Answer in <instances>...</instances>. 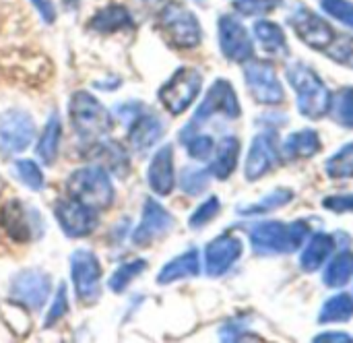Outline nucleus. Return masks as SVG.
Returning a JSON list of instances; mask_svg holds the SVG:
<instances>
[{"label": "nucleus", "mask_w": 353, "mask_h": 343, "mask_svg": "<svg viewBox=\"0 0 353 343\" xmlns=\"http://www.w3.org/2000/svg\"><path fill=\"white\" fill-rule=\"evenodd\" d=\"M219 46L225 58L234 62H246L252 58L254 48L252 41L240 21L234 17H221L219 19Z\"/></svg>", "instance_id": "nucleus-15"}, {"label": "nucleus", "mask_w": 353, "mask_h": 343, "mask_svg": "<svg viewBox=\"0 0 353 343\" xmlns=\"http://www.w3.org/2000/svg\"><path fill=\"white\" fill-rule=\"evenodd\" d=\"M35 124L25 110H6L0 114V149L4 153H19L33 141Z\"/></svg>", "instance_id": "nucleus-8"}, {"label": "nucleus", "mask_w": 353, "mask_h": 343, "mask_svg": "<svg viewBox=\"0 0 353 343\" xmlns=\"http://www.w3.org/2000/svg\"><path fill=\"white\" fill-rule=\"evenodd\" d=\"M327 209L335 211V213H353V195H337V197H329L323 203Z\"/></svg>", "instance_id": "nucleus-43"}, {"label": "nucleus", "mask_w": 353, "mask_h": 343, "mask_svg": "<svg viewBox=\"0 0 353 343\" xmlns=\"http://www.w3.org/2000/svg\"><path fill=\"white\" fill-rule=\"evenodd\" d=\"M288 79L298 95V110L302 116L319 120L331 110V93L310 66L294 62L288 68Z\"/></svg>", "instance_id": "nucleus-2"}, {"label": "nucleus", "mask_w": 353, "mask_h": 343, "mask_svg": "<svg viewBox=\"0 0 353 343\" xmlns=\"http://www.w3.org/2000/svg\"><path fill=\"white\" fill-rule=\"evenodd\" d=\"M10 296L19 304L31 311H39L50 296V275L37 269H25L17 273L10 286Z\"/></svg>", "instance_id": "nucleus-10"}, {"label": "nucleus", "mask_w": 353, "mask_h": 343, "mask_svg": "<svg viewBox=\"0 0 353 343\" xmlns=\"http://www.w3.org/2000/svg\"><path fill=\"white\" fill-rule=\"evenodd\" d=\"M184 143L188 147L190 157L194 159H207L213 153V139L209 135H192Z\"/></svg>", "instance_id": "nucleus-39"}, {"label": "nucleus", "mask_w": 353, "mask_h": 343, "mask_svg": "<svg viewBox=\"0 0 353 343\" xmlns=\"http://www.w3.org/2000/svg\"><path fill=\"white\" fill-rule=\"evenodd\" d=\"M70 122L81 137H101L110 130L112 118L108 110L87 91H79L72 95L68 106Z\"/></svg>", "instance_id": "nucleus-4"}, {"label": "nucleus", "mask_w": 353, "mask_h": 343, "mask_svg": "<svg viewBox=\"0 0 353 343\" xmlns=\"http://www.w3.org/2000/svg\"><path fill=\"white\" fill-rule=\"evenodd\" d=\"M159 27L178 48H194L201 41V25L196 17L182 4H168L159 14Z\"/></svg>", "instance_id": "nucleus-6"}, {"label": "nucleus", "mask_w": 353, "mask_h": 343, "mask_svg": "<svg viewBox=\"0 0 353 343\" xmlns=\"http://www.w3.org/2000/svg\"><path fill=\"white\" fill-rule=\"evenodd\" d=\"M238 153H240V141L236 137H225L217 151H215V157H213V164L209 168V172L219 178V180H225L232 176V172L236 170V164H238Z\"/></svg>", "instance_id": "nucleus-23"}, {"label": "nucleus", "mask_w": 353, "mask_h": 343, "mask_svg": "<svg viewBox=\"0 0 353 343\" xmlns=\"http://www.w3.org/2000/svg\"><path fill=\"white\" fill-rule=\"evenodd\" d=\"M60 137H62L60 118H58V114H52L43 128V135L39 139V145H37V155L41 161L54 164V159L58 155V147H60Z\"/></svg>", "instance_id": "nucleus-27"}, {"label": "nucleus", "mask_w": 353, "mask_h": 343, "mask_svg": "<svg viewBox=\"0 0 353 343\" xmlns=\"http://www.w3.org/2000/svg\"><path fill=\"white\" fill-rule=\"evenodd\" d=\"M14 176L31 190H41L43 188V174L39 170V166L31 159H19L14 166Z\"/></svg>", "instance_id": "nucleus-35"}, {"label": "nucleus", "mask_w": 353, "mask_h": 343, "mask_svg": "<svg viewBox=\"0 0 353 343\" xmlns=\"http://www.w3.org/2000/svg\"><path fill=\"white\" fill-rule=\"evenodd\" d=\"M54 215H56L62 232L70 238H83V236L91 234L97 226L95 209L87 207L74 199L60 201L54 209Z\"/></svg>", "instance_id": "nucleus-13"}, {"label": "nucleus", "mask_w": 353, "mask_h": 343, "mask_svg": "<svg viewBox=\"0 0 353 343\" xmlns=\"http://www.w3.org/2000/svg\"><path fill=\"white\" fill-rule=\"evenodd\" d=\"M66 313H68V296H66V286L62 284V286L58 288V292H56V298H54V302H52V306H50L48 315H46V323H43V327H52V325H56V323H58Z\"/></svg>", "instance_id": "nucleus-38"}, {"label": "nucleus", "mask_w": 353, "mask_h": 343, "mask_svg": "<svg viewBox=\"0 0 353 343\" xmlns=\"http://www.w3.org/2000/svg\"><path fill=\"white\" fill-rule=\"evenodd\" d=\"M246 85L252 97L265 106H277L283 101V87L269 62H250L244 68Z\"/></svg>", "instance_id": "nucleus-9"}, {"label": "nucleus", "mask_w": 353, "mask_h": 343, "mask_svg": "<svg viewBox=\"0 0 353 343\" xmlns=\"http://www.w3.org/2000/svg\"><path fill=\"white\" fill-rule=\"evenodd\" d=\"M333 116L341 126L353 128V87H343L331 101Z\"/></svg>", "instance_id": "nucleus-32"}, {"label": "nucleus", "mask_w": 353, "mask_h": 343, "mask_svg": "<svg viewBox=\"0 0 353 343\" xmlns=\"http://www.w3.org/2000/svg\"><path fill=\"white\" fill-rule=\"evenodd\" d=\"M314 342H343V343H347V342H352L345 333H323V335H319Z\"/></svg>", "instance_id": "nucleus-46"}, {"label": "nucleus", "mask_w": 353, "mask_h": 343, "mask_svg": "<svg viewBox=\"0 0 353 343\" xmlns=\"http://www.w3.org/2000/svg\"><path fill=\"white\" fill-rule=\"evenodd\" d=\"M163 133V124L157 116L153 114H139L132 120L130 133H128V141L132 145L134 151H147L151 149Z\"/></svg>", "instance_id": "nucleus-20"}, {"label": "nucleus", "mask_w": 353, "mask_h": 343, "mask_svg": "<svg viewBox=\"0 0 353 343\" xmlns=\"http://www.w3.org/2000/svg\"><path fill=\"white\" fill-rule=\"evenodd\" d=\"M213 114H225L228 118H238L240 116L238 97H236V93L232 89V85L228 81H223V79L215 81L211 85V89L207 91L203 104L199 106V110L194 114L192 126L207 122Z\"/></svg>", "instance_id": "nucleus-12"}, {"label": "nucleus", "mask_w": 353, "mask_h": 343, "mask_svg": "<svg viewBox=\"0 0 353 343\" xmlns=\"http://www.w3.org/2000/svg\"><path fill=\"white\" fill-rule=\"evenodd\" d=\"M327 174L331 178H353V143L339 149L327 161Z\"/></svg>", "instance_id": "nucleus-33"}, {"label": "nucleus", "mask_w": 353, "mask_h": 343, "mask_svg": "<svg viewBox=\"0 0 353 343\" xmlns=\"http://www.w3.org/2000/svg\"><path fill=\"white\" fill-rule=\"evenodd\" d=\"M0 224H2V230L19 242L31 240L35 234L41 232L39 213L35 209L23 207L21 201L4 203V207L0 211Z\"/></svg>", "instance_id": "nucleus-11"}, {"label": "nucleus", "mask_w": 353, "mask_h": 343, "mask_svg": "<svg viewBox=\"0 0 353 343\" xmlns=\"http://www.w3.org/2000/svg\"><path fill=\"white\" fill-rule=\"evenodd\" d=\"M294 197V193L290 188H275L273 193H269L265 199H261L254 207H248V209H240V213L244 215H254V213H267V211H273V209H279L283 207L285 203H290Z\"/></svg>", "instance_id": "nucleus-34"}, {"label": "nucleus", "mask_w": 353, "mask_h": 343, "mask_svg": "<svg viewBox=\"0 0 353 343\" xmlns=\"http://www.w3.org/2000/svg\"><path fill=\"white\" fill-rule=\"evenodd\" d=\"M70 275L77 298L85 304H93L99 298L101 265L91 251H77L70 257Z\"/></svg>", "instance_id": "nucleus-7"}, {"label": "nucleus", "mask_w": 353, "mask_h": 343, "mask_svg": "<svg viewBox=\"0 0 353 343\" xmlns=\"http://www.w3.org/2000/svg\"><path fill=\"white\" fill-rule=\"evenodd\" d=\"M353 317V298L347 294L333 296L321 311V323H345Z\"/></svg>", "instance_id": "nucleus-30"}, {"label": "nucleus", "mask_w": 353, "mask_h": 343, "mask_svg": "<svg viewBox=\"0 0 353 343\" xmlns=\"http://www.w3.org/2000/svg\"><path fill=\"white\" fill-rule=\"evenodd\" d=\"M306 222L281 224V222H263L250 228V242L259 255H283L298 251L308 236Z\"/></svg>", "instance_id": "nucleus-1"}, {"label": "nucleus", "mask_w": 353, "mask_h": 343, "mask_svg": "<svg viewBox=\"0 0 353 343\" xmlns=\"http://www.w3.org/2000/svg\"><path fill=\"white\" fill-rule=\"evenodd\" d=\"M172 228H174V217L170 215V211H165L157 201L147 199L143 207V219L132 234V242L137 246L151 244L153 240L163 238Z\"/></svg>", "instance_id": "nucleus-14"}, {"label": "nucleus", "mask_w": 353, "mask_h": 343, "mask_svg": "<svg viewBox=\"0 0 353 343\" xmlns=\"http://www.w3.org/2000/svg\"><path fill=\"white\" fill-rule=\"evenodd\" d=\"M352 277H353L352 253H341V255H337V257L331 261V265L325 269V275H323V280H325V284H327L329 288H341V286H345Z\"/></svg>", "instance_id": "nucleus-29"}, {"label": "nucleus", "mask_w": 353, "mask_h": 343, "mask_svg": "<svg viewBox=\"0 0 353 343\" xmlns=\"http://www.w3.org/2000/svg\"><path fill=\"white\" fill-rule=\"evenodd\" d=\"M279 161L277 153V139L271 133L259 135L252 141L250 153L246 157V178L248 180H259L265 174H269Z\"/></svg>", "instance_id": "nucleus-18"}, {"label": "nucleus", "mask_w": 353, "mask_h": 343, "mask_svg": "<svg viewBox=\"0 0 353 343\" xmlns=\"http://www.w3.org/2000/svg\"><path fill=\"white\" fill-rule=\"evenodd\" d=\"M116 114H118V118L122 120V122H132L139 114H141V106L134 101V106L132 104H126V106H120V108H116Z\"/></svg>", "instance_id": "nucleus-44"}, {"label": "nucleus", "mask_w": 353, "mask_h": 343, "mask_svg": "<svg viewBox=\"0 0 353 343\" xmlns=\"http://www.w3.org/2000/svg\"><path fill=\"white\" fill-rule=\"evenodd\" d=\"M91 159L97 161V166H101L103 170L108 172H118V174H126L128 170V155L126 151L114 143V141H105V143H99L93 153H91Z\"/></svg>", "instance_id": "nucleus-24"}, {"label": "nucleus", "mask_w": 353, "mask_h": 343, "mask_svg": "<svg viewBox=\"0 0 353 343\" xmlns=\"http://www.w3.org/2000/svg\"><path fill=\"white\" fill-rule=\"evenodd\" d=\"M209 174L207 170H196V168H186L180 178V186L188 195H199L207 188L209 184Z\"/></svg>", "instance_id": "nucleus-36"}, {"label": "nucleus", "mask_w": 353, "mask_h": 343, "mask_svg": "<svg viewBox=\"0 0 353 343\" xmlns=\"http://www.w3.org/2000/svg\"><path fill=\"white\" fill-rule=\"evenodd\" d=\"M292 27L296 29V33L300 35L304 43L316 50H327L335 39L331 25L325 23L319 14H314L308 8H298L292 14Z\"/></svg>", "instance_id": "nucleus-16"}, {"label": "nucleus", "mask_w": 353, "mask_h": 343, "mask_svg": "<svg viewBox=\"0 0 353 343\" xmlns=\"http://www.w3.org/2000/svg\"><path fill=\"white\" fill-rule=\"evenodd\" d=\"M321 151V139L314 130H300L290 135V139L283 143V155L288 159L298 157H310Z\"/></svg>", "instance_id": "nucleus-26"}, {"label": "nucleus", "mask_w": 353, "mask_h": 343, "mask_svg": "<svg viewBox=\"0 0 353 343\" xmlns=\"http://www.w3.org/2000/svg\"><path fill=\"white\" fill-rule=\"evenodd\" d=\"M199 271H201L199 253L192 248V251H188V253L176 257L174 261H170V263L161 269V273L157 275V282H159L161 286H165V284H172V282H178V280L194 277V275H199Z\"/></svg>", "instance_id": "nucleus-21"}, {"label": "nucleus", "mask_w": 353, "mask_h": 343, "mask_svg": "<svg viewBox=\"0 0 353 343\" xmlns=\"http://www.w3.org/2000/svg\"><path fill=\"white\" fill-rule=\"evenodd\" d=\"M145 267H147V261L145 259H134V261H128V263L120 265L114 271V275L110 277V282H108L110 290L116 292V294H122L130 286V282L145 271Z\"/></svg>", "instance_id": "nucleus-31"}, {"label": "nucleus", "mask_w": 353, "mask_h": 343, "mask_svg": "<svg viewBox=\"0 0 353 343\" xmlns=\"http://www.w3.org/2000/svg\"><path fill=\"white\" fill-rule=\"evenodd\" d=\"M333 43L335 46L329 50V56L339 64L353 68V37H341L339 41L333 39Z\"/></svg>", "instance_id": "nucleus-41"}, {"label": "nucleus", "mask_w": 353, "mask_h": 343, "mask_svg": "<svg viewBox=\"0 0 353 343\" xmlns=\"http://www.w3.org/2000/svg\"><path fill=\"white\" fill-rule=\"evenodd\" d=\"M147 182L151 186L153 193L157 195H170L174 188V155H172V147H161L147 170Z\"/></svg>", "instance_id": "nucleus-19"}, {"label": "nucleus", "mask_w": 353, "mask_h": 343, "mask_svg": "<svg viewBox=\"0 0 353 343\" xmlns=\"http://www.w3.org/2000/svg\"><path fill=\"white\" fill-rule=\"evenodd\" d=\"M91 27L97 33H116L126 27H132V14L120 4H110L91 19Z\"/></svg>", "instance_id": "nucleus-22"}, {"label": "nucleus", "mask_w": 353, "mask_h": 343, "mask_svg": "<svg viewBox=\"0 0 353 343\" xmlns=\"http://www.w3.org/2000/svg\"><path fill=\"white\" fill-rule=\"evenodd\" d=\"M66 190L70 199L91 207V209H108L114 201V186L108 170L101 166H89L74 170L66 180Z\"/></svg>", "instance_id": "nucleus-3"}, {"label": "nucleus", "mask_w": 353, "mask_h": 343, "mask_svg": "<svg viewBox=\"0 0 353 343\" xmlns=\"http://www.w3.org/2000/svg\"><path fill=\"white\" fill-rule=\"evenodd\" d=\"M201 85L203 77L196 68H178L159 89V99L170 114H182L196 99Z\"/></svg>", "instance_id": "nucleus-5"}, {"label": "nucleus", "mask_w": 353, "mask_h": 343, "mask_svg": "<svg viewBox=\"0 0 353 343\" xmlns=\"http://www.w3.org/2000/svg\"><path fill=\"white\" fill-rule=\"evenodd\" d=\"M281 0H236V8L242 14H263L273 10Z\"/></svg>", "instance_id": "nucleus-42"}, {"label": "nucleus", "mask_w": 353, "mask_h": 343, "mask_svg": "<svg viewBox=\"0 0 353 343\" xmlns=\"http://www.w3.org/2000/svg\"><path fill=\"white\" fill-rule=\"evenodd\" d=\"M31 2L35 4V8L39 10V14L43 17V21H46V23H52V21L56 19L54 6H52V2H50V0H31Z\"/></svg>", "instance_id": "nucleus-45"}, {"label": "nucleus", "mask_w": 353, "mask_h": 343, "mask_svg": "<svg viewBox=\"0 0 353 343\" xmlns=\"http://www.w3.org/2000/svg\"><path fill=\"white\" fill-rule=\"evenodd\" d=\"M323 8L353 29V4L350 0H323Z\"/></svg>", "instance_id": "nucleus-40"}, {"label": "nucleus", "mask_w": 353, "mask_h": 343, "mask_svg": "<svg viewBox=\"0 0 353 343\" xmlns=\"http://www.w3.org/2000/svg\"><path fill=\"white\" fill-rule=\"evenodd\" d=\"M242 255V242L236 236L223 234L211 240L205 248V269L207 275L219 277L223 275Z\"/></svg>", "instance_id": "nucleus-17"}, {"label": "nucleus", "mask_w": 353, "mask_h": 343, "mask_svg": "<svg viewBox=\"0 0 353 343\" xmlns=\"http://www.w3.org/2000/svg\"><path fill=\"white\" fill-rule=\"evenodd\" d=\"M219 213V199L217 197H211V199H207L192 215H190V228H194V230H199V228H203V226H207L215 215Z\"/></svg>", "instance_id": "nucleus-37"}, {"label": "nucleus", "mask_w": 353, "mask_h": 343, "mask_svg": "<svg viewBox=\"0 0 353 343\" xmlns=\"http://www.w3.org/2000/svg\"><path fill=\"white\" fill-rule=\"evenodd\" d=\"M333 248H335V240L329 234H323V232L321 234H314L310 238L308 246L304 248L302 259H300L304 271H316L329 259V255L333 253Z\"/></svg>", "instance_id": "nucleus-25"}, {"label": "nucleus", "mask_w": 353, "mask_h": 343, "mask_svg": "<svg viewBox=\"0 0 353 343\" xmlns=\"http://www.w3.org/2000/svg\"><path fill=\"white\" fill-rule=\"evenodd\" d=\"M254 35L259 43L269 52V54H285L288 52V41L279 25L271 21H259L254 23Z\"/></svg>", "instance_id": "nucleus-28"}]
</instances>
